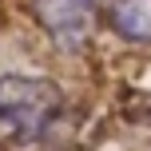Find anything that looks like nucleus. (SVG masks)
Instances as JSON below:
<instances>
[{
	"label": "nucleus",
	"mask_w": 151,
	"mask_h": 151,
	"mask_svg": "<svg viewBox=\"0 0 151 151\" xmlns=\"http://www.w3.org/2000/svg\"><path fill=\"white\" fill-rule=\"evenodd\" d=\"M107 20L127 44H151V0H111Z\"/></svg>",
	"instance_id": "obj_3"
},
{
	"label": "nucleus",
	"mask_w": 151,
	"mask_h": 151,
	"mask_svg": "<svg viewBox=\"0 0 151 151\" xmlns=\"http://www.w3.org/2000/svg\"><path fill=\"white\" fill-rule=\"evenodd\" d=\"M64 111V91L40 76H0V143H36Z\"/></svg>",
	"instance_id": "obj_1"
},
{
	"label": "nucleus",
	"mask_w": 151,
	"mask_h": 151,
	"mask_svg": "<svg viewBox=\"0 0 151 151\" xmlns=\"http://www.w3.org/2000/svg\"><path fill=\"white\" fill-rule=\"evenodd\" d=\"M104 0H36V20L60 48H83Z\"/></svg>",
	"instance_id": "obj_2"
}]
</instances>
